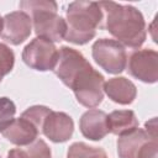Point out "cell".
<instances>
[{"mask_svg":"<svg viewBox=\"0 0 158 158\" xmlns=\"http://www.w3.org/2000/svg\"><path fill=\"white\" fill-rule=\"evenodd\" d=\"M53 73L72 89L80 105L95 109L102 102L105 78L91 67L81 52L67 46L60 47Z\"/></svg>","mask_w":158,"mask_h":158,"instance_id":"cell-1","label":"cell"},{"mask_svg":"<svg viewBox=\"0 0 158 158\" xmlns=\"http://www.w3.org/2000/svg\"><path fill=\"white\" fill-rule=\"evenodd\" d=\"M104 14V28L123 47L139 48L147 38L142 12L132 6L114 1L99 2Z\"/></svg>","mask_w":158,"mask_h":158,"instance_id":"cell-2","label":"cell"},{"mask_svg":"<svg viewBox=\"0 0 158 158\" xmlns=\"http://www.w3.org/2000/svg\"><path fill=\"white\" fill-rule=\"evenodd\" d=\"M65 17L64 40L73 44L89 43L96 36V31L104 28V14L99 2L73 1L67 6Z\"/></svg>","mask_w":158,"mask_h":158,"instance_id":"cell-3","label":"cell"},{"mask_svg":"<svg viewBox=\"0 0 158 158\" xmlns=\"http://www.w3.org/2000/svg\"><path fill=\"white\" fill-rule=\"evenodd\" d=\"M21 11H25L32 20V28L37 37L60 42L67 32L65 20L57 14L58 5L49 0H22L19 4Z\"/></svg>","mask_w":158,"mask_h":158,"instance_id":"cell-4","label":"cell"},{"mask_svg":"<svg viewBox=\"0 0 158 158\" xmlns=\"http://www.w3.org/2000/svg\"><path fill=\"white\" fill-rule=\"evenodd\" d=\"M91 56L95 63L109 74H120L126 69V48L115 40H96L91 46Z\"/></svg>","mask_w":158,"mask_h":158,"instance_id":"cell-5","label":"cell"},{"mask_svg":"<svg viewBox=\"0 0 158 158\" xmlns=\"http://www.w3.org/2000/svg\"><path fill=\"white\" fill-rule=\"evenodd\" d=\"M22 60L31 69L38 72L53 70L58 59V48L49 40L36 37L22 51Z\"/></svg>","mask_w":158,"mask_h":158,"instance_id":"cell-6","label":"cell"},{"mask_svg":"<svg viewBox=\"0 0 158 158\" xmlns=\"http://www.w3.org/2000/svg\"><path fill=\"white\" fill-rule=\"evenodd\" d=\"M127 72L135 79L154 84L158 80V53L151 48L137 49L127 58Z\"/></svg>","mask_w":158,"mask_h":158,"instance_id":"cell-7","label":"cell"},{"mask_svg":"<svg viewBox=\"0 0 158 158\" xmlns=\"http://www.w3.org/2000/svg\"><path fill=\"white\" fill-rule=\"evenodd\" d=\"M31 32L32 20L25 11H12L2 17V31L0 37L5 42L19 46L30 37Z\"/></svg>","mask_w":158,"mask_h":158,"instance_id":"cell-8","label":"cell"},{"mask_svg":"<svg viewBox=\"0 0 158 158\" xmlns=\"http://www.w3.org/2000/svg\"><path fill=\"white\" fill-rule=\"evenodd\" d=\"M74 132L73 118L62 111H51L46 117L41 133L54 143H63L72 138Z\"/></svg>","mask_w":158,"mask_h":158,"instance_id":"cell-9","label":"cell"},{"mask_svg":"<svg viewBox=\"0 0 158 158\" xmlns=\"http://www.w3.org/2000/svg\"><path fill=\"white\" fill-rule=\"evenodd\" d=\"M81 135L90 141H100L109 133L107 114L99 109H89L79 120Z\"/></svg>","mask_w":158,"mask_h":158,"instance_id":"cell-10","label":"cell"},{"mask_svg":"<svg viewBox=\"0 0 158 158\" xmlns=\"http://www.w3.org/2000/svg\"><path fill=\"white\" fill-rule=\"evenodd\" d=\"M1 135L12 144L26 147L38 138L40 131L26 118H14L11 123L1 132Z\"/></svg>","mask_w":158,"mask_h":158,"instance_id":"cell-11","label":"cell"},{"mask_svg":"<svg viewBox=\"0 0 158 158\" xmlns=\"http://www.w3.org/2000/svg\"><path fill=\"white\" fill-rule=\"evenodd\" d=\"M104 94L120 105H130L137 96L136 85L125 77H115L104 83Z\"/></svg>","mask_w":158,"mask_h":158,"instance_id":"cell-12","label":"cell"},{"mask_svg":"<svg viewBox=\"0 0 158 158\" xmlns=\"http://www.w3.org/2000/svg\"><path fill=\"white\" fill-rule=\"evenodd\" d=\"M149 139H157V138L151 137L143 128L139 127L126 135L120 136L116 143L118 158H137L139 149Z\"/></svg>","mask_w":158,"mask_h":158,"instance_id":"cell-13","label":"cell"},{"mask_svg":"<svg viewBox=\"0 0 158 158\" xmlns=\"http://www.w3.org/2000/svg\"><path fill=\"white\" fill-rule=\"evenodd\" d=\"M109 133L122 136L138 127V118L132 110H115L107 115Z\"/></svg>","mask_w":158,"mask_h":158,"instance_id":"cell-14","label":"cell"},{"mask_svg":"<svg viewBox=\"0 0 158 158\" xmlns=\"http://www.w3.org/2000/svg\"><path fill=\"white\" fill-rule=\"evenodd\" d=\"M67 158H107V156L100 147L89 146L84 142H74L68 148Z\"/></svg>","mask_w":158,"mask_h":158,"instance_id":"cell-15","label":"cell"},{"mask_svg":"<svg viewBox=\"0 0 158 158\" xmlns=\"http://www.w3.org/2000/svg\"><path fill=\"white\" fill-rule=\"evenodd\" d=\"M51 111H52V109H49L48 106H44V105H33V106H30L28 109H26L21 114V117L28 120L40 131V133H41L43 122H44L46 117L51 114Z\"/></svg>","mask_w":158,"mask_h":158,"instance_id":"cell-16","label":"cell"},{"mask_svg":"<svg viewBox=\"0 0 158 158\" xmlns=\"http://www.w3.org/2000/svg\"><path fill=\"white\" fill-rule=\"evenodd\" d=\"M16 106L14 101L6 96L0 98V132H2L15 118Z\"/></svg>","mask_w":158,"mask_h":158,"instance_id":"cell-17","label":"cell"},{"mask_svg":"<svg viewBox=\"0 0 158 158\" xmlns=\"http://www.w3.org/2000/svg\"><path fill=\"white\" fill-rule=\"evenodd\" d=\"M15 64V54L12 49L5 43H0V83L5 75H7Z\"/></svg>","mask_w":158,"mask_h":158,"instance_id":"cell-18","label":"cell"},{"mask_svg":"<svg viewBox=\"0 0 158 158\" xmlns=\"http://www.w3.org/2000/svg\"><path fill=\"white\" fill-rule=\"evenodd\" d=\"M137 158H158V138L146 142L139 149Z\"/></svg>","mask_w":158,"mask_h":158,"instance_id":"cell-19","label":"cell"},{"mask_svg":"<svg viewBox=\"0 0 158 158\" xmlns=\"http://www.w3.org/2000/svg\"><path fill=\"white\" fill-rule=\"evenodd\" d=\"M151 137H154V138H158L157 136V117H153L151 118L149 121H147L144 123V128H143Z\"/></svg>","mask_w":158,"mask_h":158,"instance_id":"cell-20","label":"cell"},{"mask_svg":"<svg viewBox=\"0 0 158 158\" xmlns=\"http://www.w3.org/2000/svg\"><path fill=\"white\" fill-rule=\"evenodd\" d=\"M1 31H2V17L0 16V35H1Z\"/></svg>","mask_w":158,"mask_h":158,"instance_id":"cell-21","label":"cell"}]
</instances>
